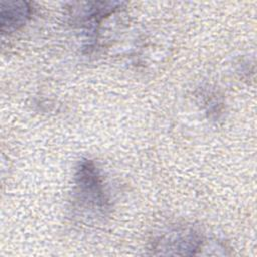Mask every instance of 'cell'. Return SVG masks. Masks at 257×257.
Segmentation results:
<instances>
[{
	"label": "cell",
	"instance_id": "1",
	"mask_svg": "<svg viewBox=\"0 0 257 257\" xmlns=\"http://www.w3.org/2000/svg\"><path fill=\"white\" fill-rule=\"evenodd\" d=\"M76 193L79 200L87 206L104 211L108 204V199L104 190V184L94 163L90 160L79 162L75 173Z\"/></svg>",
	"mask_w": 257,
	"mask_h": 257
},
{
	"label": "cell",
	"instance_id": "2",
	"mask_svg": "<svg viewBox=\"0 0 257 257\" xmlns=\"http://www.w3.org/2000/svg\"><path fill=\"white\" fill-rule=\"evenodd\" d=\"M32 8L23 1L1 2L0 24L2 33H11L21 27L31 16Z\"/></svg>",
	"mask_w": 257,
	"mask_h": 257
}]
</instances>
